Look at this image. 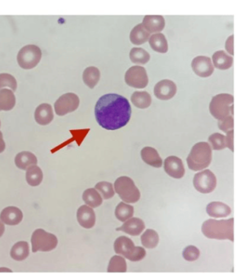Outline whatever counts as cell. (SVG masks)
<instances>
[{
	"label": "cell",
	"mask_w": 248,
	"mask_h": 280,
	"mask_svg": "<svg viewBox=\"0 0 248 280\" xmlns=\"http://www.w3.org/2000/svg\"><path fill=\"white\" fill-rule=\"evenodd\" d=\"M132 109L126 97L116 94L102 96L95 107L98 124L106 130H118L128 124Z\"/></svg>",
	"instance_id": "cell-1"
},
{
	"label": "cell",
	"mask_w": 248,
	"mask_h": 280,
	"mask_svg": "<svg viewBox=\"0 0 248 280\" xmlns=\"http://www.w3.org/2000/svg\"><path fill=\"white\" fill-rule=\"evenodd\" d=\"M202 231L209 239L234 241V218L220 220L209 219L203 222Z\"/></svg>",
	"instance_id": "cell-2"
},
{
	"label": "cell",
	"mask_w": 248,
	"mask_h": 280,
	"mask_svg": "<svg viewBox=\"0 0 248 280\" xmlns=\"http://www.w3.org/2000/svg\"><path fill=\"white\" fill-rule=\"evenodd\" d=\"M212 148L206 142H198L194 145L187 157L188 167L192 171L206 169L212 161Z\"/></svg>",
	"instance_id": "cell-3"
},
{
	"label": "cell",
	"mask_w": 248,
	"mask_h": 280,
	"mask_svg": "<svg viewBox=\"0 0 248 280\" xmlns=\"http://www.w3.org/2000/svg\"><path fill=\"white\" fill-rule=\"evenodd\" d=\"M234 97L231 94H220L212 97L210 103V114L220 121L234 114Z\"/></svg>",
	"instance_id": "cell-4"
},
{
	"label": "cell",
	"mask_w": 248,
	"mask_h": 280,
	"mask_svg": "<svg viewBox=\"0 0 248 280\" xmlns=\"http://www.w3.org/2000/svg\"><path fill=\"white\" fill-rule=\"evenodd\" d=\"M115 252L130 261L142 260L146 256V250L142 247H136L134 241L127 236H120L114 244Z\"/></svg>",
	"instance_id": "cell-5"
},
{
	"label": "cell",
	"mask_w": 248,
	"mask_h": 280,
	"mask_svg": "<svg viewBox=\"0 0 248 280\" xmlns=\"http://www.w3.org/2000/svg\"><path fill=\"white\" fill-rule=\"evenodd\" d=\"M114 189L120 198L124 202L134 204L139 201L140 193L134 180L130 177H120L114 182Z\"/></svg>",
	"instance_id": "cell-6"
},
{
	"label": "cell",
	"mask_w": 248,
	"mask_h": 280,
	"mask_svg": "<svg viewBox=\"0 0 248 280\" xmlns=\"http://www.w3.org/2000/svg\"><path fill=\"white\" fill-rule=\"evenodd\" d=\"M32 252H50L57 247V237L52 233H48L44 230H35L32 236Z\"/></svg>",
	"instance_id": "cell-7"
},
{
	"label": "cell",
	"mask_w": 248,
	"mask_h": 280,
	"mask_svg": "<svg viewBox=\"0 0 248 280\" xmlns=\"http://www.w3.org/2000/svg\"><path fill=\"white\" fill-rule=\"evenodd\" d=\"M42 59V51L38 46L28 45L19 51L17 62L19 66L24 70H31L38 66Z\"/></svg>",
	"instance_id": "cell-8"
},
{
	"label": "cell",
	"mask_w": 248,
	"mask_h": 280,
	"mask_svg": "<svg viewBox=\"0 0 248 280\" xmlns=\"http://www.w3.org/2000/svg\"><path fill=\"white\" fill-rule=\"evenodd\" d=\"M193 183L195 189L200 193L206 194L215 190L217 180L215 174L209 169H206L202 172L195 174Z\"/></svg>",
	"instance_id": "cell-9"
},
{
	"label": "cell",
	"mask_w": 248,
	"mask_h": 280,
	"mask_svg": "<svg viewBox=\"0 0 248 280\" xmlns=\"http://www.w3.org/2000/svg\"><path fill=\"white\" fill-rule=\"evenodd\" d=\"M80 105V99L74 93H67L59 97L56 101L54 107L56 114L64 116L75 111Z\"/></svg>",
	"instance_id": "cell-10"
},
{
	"label": "cell",
	"mask_w": 248,
	"mask_h": 280,
	"mask_svg": "<svg viewBox=\"0 0 248 280\" xmlns=\"http://www.w3.org/2000/svg\"><path fill=\"white\" fill-rule=\"evenodd\" d=\"M124 81L128 86L135 89H144L148 83V78L146 69L143 67H130L126 72Z\"/></svg>",
	"instance_id": "cell-11"
},
{
	"label": "cell",
	"mask_w": 248,
	"mask_h": 280,
	"mask_svg": "<svg viewBox=\"0 0 248 280\" xmlns=\"http://www.w3.org/2000/svg\"><path fill=\"white\" fill-rule=\"evenodd\" d=\"M192 68L194 73L201 78H208L214 72V65L209 57L200 56L193 59Z\"/></svg>",
	"instance_id": "cell-12"
},
{
	"label": "cell",
	"mask_w": 248,
	"mask_h": 280,
	"mask_svg": "<svg viewBox=\"0 0 248 280\" xmlns=\"http://www.w3.org/2000/svg\"><path fill=\"white\" fill-rule=\"evenodd\" d=\"M177 86L170 80H162L155 85L154 94L160 100H169L176 95Z\"/></svg>",
	"instance_id": "cell-13"
},
{
	"label": "cell",
	"mask_w": 248,
	"mask_h": 280,
	"mask_svg": "<svg viewBox=\"0 0 248 280\" xmlns=\"http://www.w3.org/2000/svg\"><path fill=\"white\" fill-rule=\"evenodd\" d=\"M164 169L166 173L175 179H180L185 174L183 161L177 156H169L164 160Z\"/></svg>",
	"instance_id": "cell-14"
},
{
	"label": "cell",
	"mask_w": 248,
	"mask_h": 280,
	"mask_svg": "<svg viewBox=\"0 0 248 280\" xmlns=\"http://www.w3.org/2000/svg\"><path fill=\"white\" fill-rule=\"evenodd\" d=\"M76 218L83 228H92L96 224V214L94 209L88 205L80 206L76 212Z\"/></svg>",
	"instance_id": "cell-15"
},
{
	"label": "cell",
	"mask_w": 248,
	"mask_h": 280,
	"mask_svg": "<svg viewBox=\"0 0 248 280\" xmlns=\"http://www.w3.org/2000/svg\"><path fill=\"white\" fill-rule=\"evenodd\" d=\"M23 212L16 206L4 208L0 214L1 221L9 225H16L20 223L23 220Z\"/></svg>",
	"instance_id": "cell-16"
},
{
	"label": "cell",
	"mask_w": 248,
	"mask_h": 280,
	"mask_svg": "<svg viewBox=\"0 0 248 280\" xmlns=\"http://www.w3.org/2000/svg\"><path fill=\"white\" fill-rule=\"evenodd\" d=\"M145 228V224L142 219L138 217H132L120 228H116V231H121L130 235V236H138L143 232Z\"/></svg>",
	"instance_id": "cell-17"
},
{
	"label": "cell",
	"mask_w": 248,
	"mask_h": 280,
	"mask_svg": "<svg viewBox=\"0 0 248 280\" xmlns=\"http://www.w3.org/2000/svg\"><path fill=\"white\" fill-rule=\"evenodd\" d=\"M142 25L150 34L160 33L166 27V21L162 16H146Z\"/></svg>",
	"instance_id": "cell-18"
},
{
	"label": "cell",
	"mask_w": 248,
	"mask_h": 280,
	"mask_svg": "<svg viewBox=\"0 0 248 280\" xmlns=\"http://www.w3.org/2000/svg\"><path fill=\"white\" fill-rule=\"evenodd\" d=\"M36 122L42 126L50 124L54 118L52 107L49 104H42L36 107L34 112Z\"/></svg>",
	"instance_id": "cell-19"
},
{
	"label": "cell",
	"mask_w": 248,
	"mask_h": 280,
	"mask_svg": "<svg viewBox=\"0 0 248 280\" xmlns=\"http://www.w3.org/2000/svg\"><path fill=\"white\" fill-rule=\"evenodd\" d=\"M206 212L208 215L215 218L226 217L232 213V209L227 204L219 201H214L208 204Z\"/></svg>",
	"instance_id": "cell-20"
},
{
	"label": "cell",
	"mask_w": 248,
	"mask_h": 280,
	"mask_svg": "<svg viewBox=\"0 0 248 280\" xmlns=\"http://www.w3.org/2000/svg\"><path fill=\"white\" fill-rule=\"evenodd\" d=\"M142 160L150 166L154 168H160L162 166V160L159 153L154 148L145 147L140 152Z\"/></svg>",
	"instance_id": "cell-21"
},
{
	"label": "cell",
	"mask_w": 248,
	"mask_h": 280,
	"mask_svg": "<svg viewBox=\"0 0 248 280\" xmlns=\"http://www.w3.org/2000/svg\"><path fill=\"white\" fill-rule=\"evenodd\" d=\"M15 164L18 168L22 170H26L30 166L38 164V158L31 152H20L16 155Z\"/></svg>",
	"instance_id": "cell-22"
},
{
	"label": "cell",
	"mask_w": 248,
	"mask_h": 280,
	"mask_svg": "<svg viewBox=\"0 0 248 280\" xmlns=\"http://www.w3.org/2000/svg\"><path fill=\"white\" fill-rule=\"evenodd\" d=\"M150 34L146 30L142 24L136 25L130 34V40L132 44L140 46L150 40Z\"/></svg>",
	"instance_id": "cell-23"
},
{
	"label": "cell",
	"mask_w": 248,
	"mask_h": 280,
	"mask_svg": "<svg viewBox=\"0 0 248 280\" xmlns=\"http://www.w3.org/2000/svg\"><path fill=\"white\" fill-rule=\"evenodd\" d=\"M212 59L214 66L218 70H228L231 68L233 65V58L224 51L216 52L212 55Z\"/></svg>",
	"instance_id": "cell-24"
},
{
	"label": "cell",
	"mask_w": 248,
	"mask_h": 280,
	"mask_svg": "<svg viewBox=\"0 0 248 280\" xmlns=\"http://www.w3.org/2000/svg\"><path fill=\"white\" fill-rule=\"evenodd\" d=\"M30 255V245L26 241H18L12 246L10 256L14 260L22 261Z\"/></svg>",
	"instance_id": "cell-25"
},
{
	"label": "cell",
	"mask_w": 248,
	"mask_h": 280,
	"mask_svg": "<svg viewBox=\"0 0 248 280\" xmlns=\"http://www.w3.org/2000/svg\"><path fill=\"white\" fill-rule=\"evenodd\" d=\"M150 46L154 51L160 54H166L168 51L167 39L163 34H154L148 40Z\"/></svg>",
	"instance_id": "cell-26"
},
{
	"label": "cell",
	"mask_w": 248,
	"mask_h": 280,
	"mask_svg": "<svg viewBox=\"0 0 248 280\" xmlns=\"http://www.w3.org/2000/svg\"><path fill=\"white\" fill-rule=\"evenodd\" d=\"M16 105V97L14 92L10 89L0 90V110L9 111Z\"/></svg>",
	"instance_id": "cell-27"
},
{
	"label": "cell",
	"mask_w": 248,
	"mask_h": 280,
	"mask_svg": "<svg viewBox=\"0 0 248 280\" xmlns=\"http://www.w3.org/2000/svg\"><path fill=\"white\" fill-rule=\"evenodd\" d=\"M100 78V73L98 69L95 67H89L84 70L82 78L84 84L90 89H94L98 83Z\"/></svg>",
	"instance_id": "cell-28"
},
{
	"label": "cell",
	"mask_w": 248,
	"mask_h": 280,
	"mask_svg": "<svg viewBox=\"0 0 248 280\" xmlns=\"http://www.w3.org/2000/svg\"><path fill=\"white\" fill-rule=\"evenodd\" d=\"M134 105L139 109H146L151 105L152 97L146 91H136L131 96Z\"/></svg>",
	"instance_id": "cell-29"
},
{
	"label": "cell",
	"mask_w": 248,
	"mask_h": 280,
	"mask_svg": "<svg viewBox=\"0 0 248 280\" xmlns=\"http://www.w3.org/2000/svg\"><path fill=\"white\" fill-rule=\"evenodd\" d=\"M26 179L28 185L33 187L38 186L43 180L42 171L36 165L30 166L26 169Z\"/></svg>",
	"instance_id": "cell-30"
},
{
	"label": "cell",
	"mask_w": 248,
	"mask_h": 280,
	"mask_svg": "<svg viewBox=\"0 0 248 280\" xmlns=\"http://www.w3.org/2000/svg\"><path fill=\"white\" fill-rule=\"evenodd\" d=\"M82 199L88 206L92 208L98 207L103 202V198L95 188H89L84 190L82 195Z\"/></svg>",
	"instance_id": "cell-31"
},
{
	"label": "cell",
	"mask_w": 248,
	"mask_h": 280,
	"mask_svg": "<svg viewBox=\"0 0 248 280\" xmlns=\"http://www.w3.org/2000/svg\"><path fill=\"white\" fill-rule=\"evenodd\" d=\"M134 206L124 202H120L115 209V216L121 222H126L134 216Z\"/></svg>",
	"instance_id": "cell-32"
},
{
	"label": "cell",
	"mask_w": 248,
	"mask_h": 280,
	"mask_svg": "<svg viewBox=\"0 0 248 280\" xmlns=\"http://www.w3.org/2000/svg\"><path fill=\"white\" fill-rule=\"evenodd\" d=\"M131 62L137 65H146L150 60V55L146 50L142 48H134L130 52Z\"/></svg>",
	"instance_id": "cell-33"
},
{
	"label": "cell",
	"mask_w": 248,
	"mask_h": 280,
	"mask_svg": "<svg viewBox=\"0 0 248 280\" xmlns=\"http://www.w3.org/2000/svg\"><path fill=\"white\" fill-rule=\"evenodd\" d=\"M140 239H142V245L144 247L153 249L158 246L160 237L158 232L155 231L154 230L148 229L142 234Z\"/></svg>",
	"instance_id": "cell-34"
},
{
	"label": "cell",
	"mask_w": 248,
	"mask_h": 280,
	"mask_svg": "<svg viewBox=\"0 0 248 280\" xmlns=\"http://www.w3.org/2000/svg\"><path fill=\"white\" fill-rule=\"evenodd\" d=\"M108 272H126L127 263L124 257L120 255H114L112 257L108 264Z\"/></svg>",
	"instance_id": "cell-35"
},
{
	"label": "cell",
	"mask_w": 248,
	"mask_h": 280,
	"mask_svg": "<svg viewBox=\"0 0 248 280\" xmlns=\"http://www.w3.org/2000/svg\"><path fill=\"white\" fill-rule=\"evenodd\" d=\"M95 189L98 190L104 199H110L114 196L113 185L110 182L105 181L98 182L96 184Z\"/></svg>",
	"instance_id": "cell-36"
},
{
	"label": "cell",
	"mask_w": 248,
	"mask_h": 280,
	"mask_svg": "<svg viewBox=\"0 0 248 280\" xmlns=\"http://www.w3.org/2000/svg\"><path fill=\"white\" fill-rule=\"evenodd\" d=\"M210 146L215 150H220L226 148V146L225 136L219 133L211 134L209 138Z\"/></svg>",
	"instance_id": "cell-37"
},
{
	"label": "cell",
	"mask_w": 248,
	"mask_h": 280,
	"mask_svg": "<svg viewBox=\"0 0 248 280\" xmlns=\"http://www.w3.org/2000/svg\"><path fill=\"white\" fill-rule=\"evenodd\" d=\"M6 87L10 88L14 92L17 89V81L12 75L2 73L0 74V90Z\"/></svg>",
	"instance_id": "cell-38"
},
{
	"label": "cell",
	"mask_w": 248,
	"mask_h": 280,
	"mask_svg": "<svg viewBox=\"0 0 248 280\" xmlns=\"http://www.w3.org/2000/svg\"><path fill=\"white\" fill-rule=\"evenodd\" d=\"M200 252L199 249L195 246H187L183 251V257L187 261H194L199 258Z\"/></svg>",
	"instance_id": "cell-39"
},
{
	"label": "cell",
	"mask_w": 248,
	"mask_h": 280,
	"mask_svg": "<svg viewBox=\"0 0 248 280\" xmlns=\"http://www.w3.org/2000/svg\"><path fill=\"white\" fill-rule=\"evenodd\" d=\"M218 126L222 132L228 133L233 131L234 118L233 116H230L227 118L220 120L218 122Z\"/></svg>",
	"instance_id": "cell-40"
},
{
	"label": "cell",
	"mask_w": 248,
	"mask_h": 280,
	"mask_svg": "<svg viewBox=\"0 0 248 280\" xmlns=\"http://www.w3.org/2000/svg\"><path fill=\"white\" fill-rule=\"evenodd\" d=\"M226 146L234 152V130L227 133L225 137Z\"/></svg>",
	"instance_id": "cell-41"
},
{
	"label": "cell",
	"mask_w": 248,
	"mask_h": 280,
	"mask_svg": "<svg viewBox=\"0 0 248 280\" xmlns=\"http://www.w3.org/2000/svg\"><path fill=\"white\" fill-rule=\"evenodd\" d=\"M233 46L234 36L232 35L227 39L226 43V49L228 51V54H232V55H234Z\"/></svg>",
	"instance_id": "cell-42"
},
{
	"label": "cell",
	"mask_w": 248,
	"mask_h": 280,
	"mask_svg": "<svg viewBox=\"0 0 248 280\" xmlns=\"http://www.w3.org/2000/svg\"><path fill=\"white\" fill-rule=\"evenodd\" d=\"M4 149H6V142L3 140L2 133L0 132V153L4 152Z\"/></svg>",
	"instance_id": "cell-43"
},
{
	"label": "cell",
	"mask_w": 248,
	"mask_h": 280,
	"mask_svg": "<svg viewBox=\"0 0 248 280\" xmlns=\"http://www.w3.org/2000/svg\"><path fill=\"white\" fill-rule=\"evenodd\" d=\"M4 229H6V228H4V223L0 220V237H1L3 233H4Z\"/></svg>",
	"instance_id": "cell-44"
},
{
	"label": "cell",
	"mask_w": 248,
	"mask_h": 280,
	"mask_svg": "<svg viewBox=\"0 0 248 280\" xmlns=\"http://www.w3.org/2000/svg\"><path fill=\"white\" fill-rule=\"evenodd\" d=\"M0 126H1V121H0Z\"/></svg>",
	"instance_id": "cell-45"
}]
</instances>
